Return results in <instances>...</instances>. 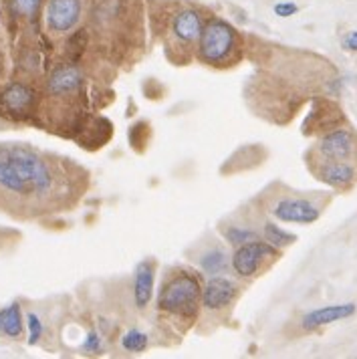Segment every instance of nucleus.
Masks as SVG:
<instances>
[{
	"label": "nucleus",
	"mask_w": 357,
	"mask_h": 359,
	"mask_svg": "<svg viewBox=\"0 0 357 359\" xmlns=\"http://www.w3.org/2000/svg\"><path fill=\"white\" fill-rule=\"evenodd\" d=\"M81 168L22 144H0V202L8 208L47 212L73 204Z\"/></svg>",
	"instance_id": "obj_1"
},
{
	"label": "nucleus",
	"mask_w": 357,
	"mask_h": 359,
	"mask_svg": "<svg viewBox=\"0 0 357 359\" xmlns=\"http://www.w3.org/2000/svg\"><path fill=\"white\" fill-rule=\"evenodd\" d=\"M202 305V285L192 273H176L163 283L158 309L180 319H194Z\"/></svg>",
	"instance_id": "obj_2"
},
{
	"label": "nucleus",
	"mask_w": 357,
	"mask_h": 359,
	"mask_svg": "<svg viewBox=\"0 0 357 359\" xmlns=\"http://www.w3.org/2000/svg\"><path fill=\"white\" fill-rule=\"evenodd\" d=\"M238 49V34L236 29L222 20V18H210L198 39V59L208 65H220L227 63L232 53Z\"/></svg>",
	"instance_id": "obj_3"
},
{
	"label": "nucleus",
	"mask_w": 357,
	"mask_h": 359,
	"mask_svg": "<svg viewBox=\"0 0 357 359\" xmlns=\"http://www.w3.org/2000/svg\"><path fill=\"white\" fill-rule=\"evenodd\" d=\"M278 257V248L273 246L271 243L264 241H250L244 243L236 248V252L232 255V269L238 277L250 278L255 277L260 271V266L264 264V261H273Z\"/></svg>",
	"instance_id": "obj_4"
},
{
	"label": "nucleus",
	"mask_w": 357,
	"mask_h": 359,
	"mask_svg": "<svg viewBox=\"0 0 357 359\" xmlns=\"http://www.w3.org/2000/svg\"><path fill=\"white\" fill-rule=\"evenodd\" d=\"M83 17V0H47V29L53 34L71 33Z\"/></svg>",
	"instance_id": "obj_5"
},
{
	"label": "nucleus",
	"mask_w": 357,
	"mask_h": 359,
	"mask_svg": "<svg viewBox=\"0 0 357 359\" xmlns=\"http://www.w3.org/2000/svg\"><path fill=\"white\" fill-rule=\"evenodd\" d=\"M271 212L276 220L295 224H313L321 216V210L305 198H283L271 208Z\"/></svg>",
	"instance_id": "obj_6"
},
{
	"label": "nucleus",
	"mask_w": 357,
	"mask_h": 359,
	"mask_svg": "<svg viewBox=\"0 0 357 359\" xmlns=\"http://www.w3.org/2000/svg\"><path fill=\"white\" fill-rule=\"evenodd\" d=\"M238 287L232 278L224 275H214L202 287V307L206 311H222L236 299Z\"/></svg>",
	"instance_id": "obj_7"
},
{
	"label": "nucleus",
	"mask_w": 357,
	"mask_h": 359,
	"mask_svg": "<svg viewBox=\"0 0 357 359\" xmlns=\"http://www.w3.org/2000/svg\"><path fill=\"white\" fill-rule=\"evenodd\" d=\"M202 15L196 11V8H190V6H184L174 13V17L170 20V33L172 36L178 41L180 45H194L200 39V33H202Z\"/></svg>",
	"instance_id": "obj_8"
},
{
	"label": "nucleus",
	"mask_w": 357,
	"mask_h": 359,
	"mask_svg": "<svg viewBox=\"0 0 357 359\" xmlns=\"http://www.w3.org/2000/svg\"><path fill=\"white\" fill-rule=\"evenodd\" d=\"M319 154L325 160H349L356 154V137L347 130H333L325 133L319 142Z\"/></svg>",
	"instance_id": "obj_9"
},
{
	"label": "nucleus",
	"mask_w": 357,
	"mask_h": 359,
	"mask_svg": "<svg viewBox=\"0 0 357 359\" xmlns=\"http://www.w3.org/2000/svg\"><path fill=\"white\" fill-rule=\"evenodd\" d=\"M154 278H156V261L144 259L135 264L133 271V301L137 309H146L154 294Z\"/></svg>",
	"instance_id": "obj_10"
},
{
	"label": "nucleus",
	"mask_w": 357,
	"mask_h": 359,
	"mask_svg": "<svg viewBox=\"0 0 357 359\" xmlns=\"http://www.w3.org/2000/svg\"><path fill=\"white\" fill-rule=\"evenodd\" d=\"M357 311V305L353 303H343V305H329V307H321V309H315L307 313L301 321L303 329L307 331H313V329H319V327L331 325L335 321H341V319H347L351 317Z\"/></svg>",
	"instance_id": "obj_11"
},
{
	"label": "nucleus",
	"mask_w": 357,
	"mask_h": 359,
	"mask_svg": "<svg viewBox=\"0 0 357 359\" xmlns=\"http://www.w3.org/2000/svg\"><path fill=\"white\" fill-rule=\"evenodd\" d=\"M83 83V73L75 63L57 67L49 77L47 89L50 95H71L75 93Z\"/></svg>",
	"instance_id": "obj_12"
},
{
	"label": "nucleus",
	"mask_w": 357,
	"mask_h": 359,
	"mask_svg": "<svg viewBox=\"0 0 357 359\" xmlns=\"http://www.w3.org/2000/svg\"><path fill=\"white\" fill-rule=\"evenodd\" d=\"M319 180L333 188H347L357 178V170L349 160H325L319 168Z\"/></svg>",
	"instance_id": "obj_13"
},
{
	"label": "nucleus",
	"mask_w": 357,
	"mask_h": 359,
	"mask_svg": "<svg viewBox=\"0 0 357 359\" xmlns=\"http://www.w3.org/2000/svg\"><path fill=\"white\" fill-rule=\"evenodd\" d=\"M2 101L6 105L8 111L13 114H27L34 103V91L31 87L22 85V83H13L4 89Z\"/></svg>",
	"instance_id": "obj_14"
},
{
	"label": "nucleus",
	"mask_w": 357,
	"mask_h": 359,
	"mask_svg": "<svg viewBox=\"0 0 357 359\" xmlns=\"http://www.w3.org/2000/svg\"><path fill=\"white\" fill-rule=\"evenodd\" d=\"M25 331V321H22V311L18 303H11L8 307L0 309V333L6 337L18 339Z\"/></svg>",
	"instance_id": "obj_15"
},
{
	"label": "nucleus",
	"mask_w": 357,
	"mask_h": 359,
	"mask_svg": "<svg viewBox=\"0 0 357 359\" xmlns=\"http://www.w3.org/2000/svg\"><path fill=\"white\" fill-rule=\"evenodd\" d=\"M198 262H200V269H202L204 273H208L210 277H214V275H222V273H227L228 269L227 255H224V250H220V248H212L208 252H204Z\"/></svg>",
	"instance_id": "obj_16"
},
{
	"label": "nucleus",
	"mask_w": 357,
	"mask_h": 359,
	"mask_svg": "<svg viewBox=\"0 0 357 359\" xmlns=\"http://www.w3.org/2000/svg\"><path fill=\"white\" fill-rule=\"evenodd\" d=\"M262 232H264V241H267V243H271L273 246H276V248H285V246L292 245V243L297 241V236H295V234L287 232V230L278 229V226L273 224V222H264V229H262Z\"/></svg>",
	"instance_id": "obj_17"
},
{
	"label": "nucleus",
	"mask_w": 357,
	"mask_h": 359,
	"mask_svg": "<svg viewBox=\"0 0 357 359\" xmlns=\"http://www.w3.org/2000/svg\"><path fill=\"white\" fill-rule=\"evenodd\" d=\"M222 234H224V238L232 246H241L244 243H250V241H257L259 238V234L255 230L241 226V224H230V226L222 230Z\"/></svg>",
	"instance_id": "obj_18"
},
{
	"label": "nucleus",
	"mask_w": 357,
	"mask_h": 359,
	"mask_svg": "<svg viewBox=\"0 0 357 359\" xmlns=\"http://www.w3.org/2000/svg\"><path fill=\"white\" fill-rule=\"evenodd\" d=\"M147 343H149V337H147L144 331L140 329H130L123 337H121V347L130 353H142L147 349Z\"/></svg>",
	"instance_id": "obj_19"
},
{
	"label": "nucleus",
	"mask_w": 357,
	"mask_h": 359,
	"mask_svg": "<svg viewBox=\"0 0 357 359\" xmlns=\"http://www.w3.org/2000/svg\"><path fill=\"white\" fill-rule=\"evenodd\" d=\"M87 41H89V36H87V31H85V29H79V31H75V33L71 34V39L67 41V50H69V55H71V63H77L83 55H85V50H87Z\"/></svg>",
	"instance_id": "obj_20"
},
{
	"label": "nucleus",
	"mask_w": 357,
	"mask_h": 359,
	"mask_svg": "<svg viewBox=\"0 0 357 359\" xmlns=\"http://www.w3.org/2000/svg\"><path fill=\"white\" fill-rule=\"evenodd\" d=\"M13 2H15V8H17L18 15L27 18L36 17L41 6H43V0H13Z\"/></svg>",
	"instance_id": "obj_21"
},
{
	"label": "nucleus",
	"mask_w": 357,
	"mask_h": 359,
	"mask_svg": "<svg viewBox=\"0 0 357 359\" xmlns=\"http://www.w3.org/2000/svg\"><path fill=\"white\" fill-rule=\"evenodd\" d=\"M27 327H29V343H31V345H36L39 339L43 337V323H41L39 315L29 313V315H27Z\"/></svg>",
	"instance_id": "obj_22"
},
{
	"label": "nucleus",
	"mask_w": 357,
	"mask_h": 359,
	"mask_svg": "<svg viewBox=\"0 0 357 359\" xmlns=\"http://www.w3.org/2000/svg\"><path fill=\"white\" fill-rule=\"evenodd\" d=\"M299 13V4H295L291 0H285V2H278L275 4V15L281 18H289L292 15Z\"/></svg>",
	"instance_id": "obj_23"
},
{
	"label": "nucleus",
	"mask_w": 357,
	"mask_h": 359,
	"mask_svg": "<svg viewBox=\"0 0 357 359\" xmlns=\"http://www.w3.org/2000/svg\"><path fill=\"white\" fill-rule=\"evenodd\" d=\"M83 349L87 351V353H99L101 351V337H99L97 333H89L87 335V339L83 343Z\"/></svg>",
	"instance_id": "obj_24"
},
{
	"label": "nucleus",
	"mask_w": 357,
	"mask_h": 359,
	"mask_svg": "<svg viewBox=\"0 0 357 359\" xmlns=\"http://www.w3.org/2000/svg\"><path fill=\"white\" fill-rule=\"evenodd\" d=\"M341 47L345 50H349V53H357V31H351V33L345 34L343 41H341Z\"/></svg>",
	"instance_id": "obj_25"
},
{
	"label": "nucleus",
	"mask_w": 357,
	"mask_h": 359,
	"mask_svg": "<svg viewBox=\"0 0 357 359\" xmlns=\"http://www.w3.org/2000/svg\"><path fill=\"white\" fill-rule=\"evenodd\" d=\"M0 20H2V13H0Z\"/></svg>",
	"instance_id": "obj_26"
}]
</instances>
